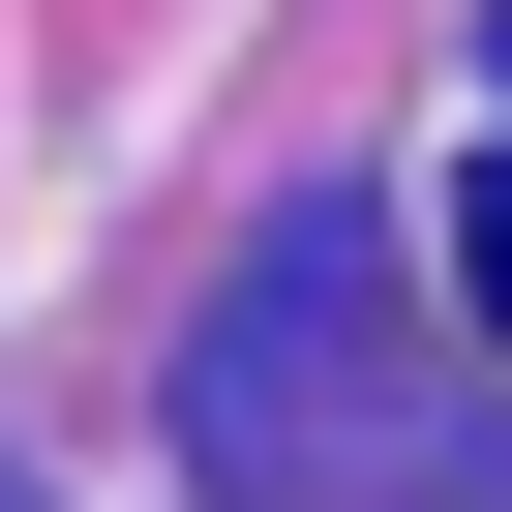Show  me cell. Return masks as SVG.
<instances>
[{"instance_id": "7a4b0ae2", "label": "cell", "mask_w": 512, "mask_h": 512, "mask_svg": "<svg viewBox=\"0 0 512 512\" xmlns=\"http://www.w3.org/2000/svg\"><path fill=\"white\" fill-rule=\"evenodd\" d=\"M452 302H482V332H512V151H482V181H452Z\"/></svg>"}, {"instance_id": "6da1fadb", "label": "cell", "mask_w": 512, "mask_h": 512, "mask_svg": "<svg viewBox=\"0 0 512 512\" xmlns=\"http://www.w3.org/2000/svg\"><path fill=\"white\" fill-rule=\"evenodd\" d=\"M181 422L272 482V452H332V512H452V392L392 362V302H362V241H302V272H241L211 302V362H181Z\"/></svg>"}]
</instances>
